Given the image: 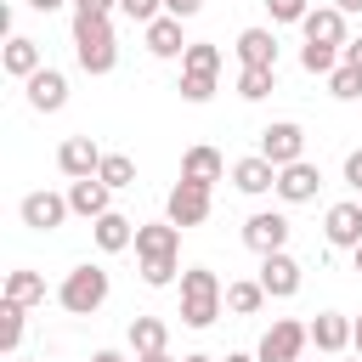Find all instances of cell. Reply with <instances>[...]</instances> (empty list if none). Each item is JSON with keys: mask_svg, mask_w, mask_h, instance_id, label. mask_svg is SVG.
Masks as SVG:
<instances>
[{"mask_svg": "<svg viewBox=\"0 0 362 362\" xmlns=\"http://www.w3.org/2000/svg\"><path fill=\"white\" fill-rule=\"evenodd\" d=\"M181 226L175 221H147L136 226V260H141V283L147 288H170L181 272Z\"/></svg>", "mask_w": 362, "mask_h": 362, "instance_id": "obj_1", "label": "cell"}, {"mask_svg": "<svg viewBox=\"0 0 362 362\" xmlns=\"http://www.w3.org/2000/svg\"><path fill=\"white\" fill-rule=\"evenodd\" d=\"M221 300H226V288H221V277L209 266H187L181 272V322L187 328H209L221 317Z\"/></svg>", "mask_w": 362, "mask_h": 362, "instance_id": "obj_2", "label": "cell"}, {"mask_svg": "<svg viewBox=\"0 0 362 362\" xmlns=\"http://www.w3.org/2000/svg\"><path fill=\"white\" fill-rule=\"evenodd\" d=\"M74 57L85 74H113V62H119L113 23L107 17H74Z\"/></svg>", "mask_w": 362, "mask_h": 362, "instance_id": "obj_3", "label": "cell"}, {"mask_svg": "<svg viewBox=\"0 0 362 362\" xmlns=\"http://www.w3.org/2000/svg\"><path fill=\"white\" fill-rule=\"evenodd\" d=\"M57 300H62V311H74V317H90V311H102L107 305V272L102 266H74L68 277H62V288H57Z\"/></svg>", "mask_w": 362, "mask_h": 362, "instance_id": "obj_4", "label": "cell"}, {"mask_svg": "<svg viewBox=\"0 0 362 362\" xmlns=\"http://www.w3.org/2000/svg\"><path fill=\"white\" fill-rule=\"evenodd\" d=\"M164 221H175L181 232H187V226H204V221H209V187L181 175V181L170 187V198H164Z\"/></svg>", "mask_w": 362, "mask_h": 362, "instance_id": "obj_5", "label": "cell"}, {"mask_svg": "<svg viewBox=\"0 0 362 362\" xmlns=\"http://www.w3.org/2000/svg\"><path fill=\"white\" fill-rule=\"evenodd\" d=\"M305 339H311V322H294V317H283V322H272L266 328V339H260V362H300V351H305Z\"/></svg>", "mask_w": 362, "mask_h": 362, "instance_id": "obj_6", "label": "cell"}, {"mask_svg": "<svg viewBox=\"0 0 362 362\" xmlns=\"http://www.w3.org/2000/svg\"><path fill=\"white\" fill-rule=\"evenodd\" d=\"M260 158H272L277 170H283V164H294V158H305V130H300L294 119L266 124V130H260Z\"/></svg>", "mask_w": 362, "mask_h": 362, "instance_id": "obj_7", "label": "cell"}, {"mask_svg": "<svg viewBox=\"0 0 362 362\" xmlns=\"http://www.w3.org/2000/svg\"><path fill=\"white\" fill-rule=\"evenodd\" d=\"M288 215H277V209H260V215H249L243 221V243L255 249V255H277L283 243H288Z\"/></svg>", "mask_w": 362, "mask_h": 362, "instance_id": "obj_8", "label": "cell"}, {"mask_svg": "<svg viewBox=\"0 0 362 362\" xmlns=\"http://www.w3.org/2000/svg\"><path fill=\"white\" fill-rule=\"evenodd\" d=\"M17 215H23V226H34V232H57L74 209H68V192H28Z\"/></svg>", "mask_w": 362, "mask_h": 362, "instance_id": "obj_9", "label": "cell"}, {"mask_svg": "<svg viewBox=\"0 0 362 362\" xmlns=\"http://www.w3.org/2000/svg\"><path fill=\"white\" fill-rule=\"evenodd\" d=\"M260 288H266L272 300H288V294H300V260H294L288 249H277V255H260Z\"/></svg>", "mask_w": 362, "mask_h": 362, "instance_id": "obj_10", "label": "cell"}, {"mask_svg": "<svg viewBox=\"0 0 362 362\" xmlns=\"http://www.w3.org/2000/svg\"><path fill=\"white\" fill-rule=\"evenodd\" d=\"M102 158H107V153H102L90 136H68V141L57 147V170H62L68 181H79V175H96V170H102Z\"/></svg>", "mask_w": 362, "mask_h": 362, "instance_id": "obj_11", "label": "cell"}, {"mask_svg": "<svg viewBox=\"0 0 362 362\" xmlns=\"http://www.w3.org/2000/svg\"><path fill=\"white\" fill-rule=\"evenodd\" d=\"M317 187H322V170L311 158H294V164L277 170V198L283 204H305V198H317Z\"/></svg>", "mask_w": 362, "mask_h": 362, "instance_id": "obj_12", "label": "cell"}, {"mask_svg": "<svg viewBox=\"0 0 362 362\" xmlns=\"http://www.w3.org/2000/svg\"><path fill=\"white\" fill-rule=\"evenodd\" d=\"M322 238H328L334 249H356V243H362V204H356V198L334 204V209L322 215Z\"/></svg>", "mask_w": 362, "mask_h": 362, "instance_id": "obj_13", "label": "cell"}, {"mask_svg": "<svg viewBox=\"0 0 362 362\" xmlns=\"http://www.w3.org/2000/svg\"><path fill=\"white\" fill-rule=\"evenodd\" d=\"M232 187H238V192H249V198L277 192V164H272V158H260V153H249V158H238V164H232Z\"/></svg>", "mask_w": 362, "mask_h": 362, "instance_id": "obj_14", "label": "cell"}, {"mask_svg": "<svg viewBox=\"0 0 362 362\" xmlns=\"http://www.w3.org/2000/svg\"><path fill=\"white\" fill-rule=\"evenodd\" d=\"M23 85H28V107H34V113H57V107L68 102V79H62L57 68H40V74H28Z\"/></svg>", "mask_w": 362, "mask_h": 362, "instance_id": "obj_15", "label": "cell"}, {"mask_svg": "<svg viewBox=\"0 0 362 362\" xmlns=\"http://www.w3.org/2000/svg\"><path fill=\"white\" fill-rule=\"evenodd\" d=\"M300 28H305L311 45H345V11L339 6H311Z\"/></svg>", "mask_w": 362, "mask_h": 362, "instance_id": "obj_16", "label": "cell"}, {"mask_svg": "<svg viewBox=\"0 0 362 362\" xmlns=\"http://www.w3.org/2000/svg\"><path fill=\"white\" fill-rule=\"evenodd\" d=\"M107 192H113V187H107L102 175H79V181L68 187V209L85 215V221H96V215H107Z\"/></svg>", "mask_w": 362, "mask_h": 362, "instance_id": "obj_17", "label": "cell"}, {"mask_svg": "<svg viewBox=\"0 0 362 362\" xmlns=\"http://www.w3.org/2000/svg\"><path fill=\"white\" fill-rule=\"evenodd\" d=\"M141 34H147V51H153V57H164V62H170V57H187V40H181V17H170V11H164V17H153Z\"/></svg>", "mask_w": 362, "mask_h": 362, "instance_id": "obj_18", "label": "cell"}, {"mask_svg": "<svg viewBox=\"0 0 362 362\" xmlns=\"http://www.w3.org/2000/svg\"><path fill=\"white\" fill-rule=\"evenodd\" d=\"M238 62L243 68H277V34L272 28H243L238 34Z\"/></svg>", "mask_w": 362, "mask_h": 362, "instance_id": "obj_19", "label": "cell"}, {"mask_svg": "<svg viewBox=\"0 0 362 362\" xmlns=\"http://www.w3.org/2000/svg\"><path fill=\"white\" fill-rule=\"evenodd\" d=\"M311 345H317L322 356H339V351L351 345V317H339V311H317V322H311Z\"/></svg>", "mask_w": 362, "mask_h": 362, "instance_id": "obj_20", "label": "cell"}, {"mask_svg": "<svg viewBox=\"0 0 362 362\" xmlns=\"http://www.w3.org/2000/svg\"><path fill=\"white\" fill-rule=\"evenodd\" d=\"M90 232H96V249H107V255H119V249H130V243H136V221H124L119 209L96 215V221H90Z\"/></svg>", "mask_w": 362, "mask_h": 362, "instance_id": "obj_21", "label": "cell"}, {"mask_svg": "<svg viewBox=\"0 0 362 362\" xmlns=\"http://www.w3.org/2000/svg\"><path fill=\"white\" fill-rule=\"evenodd\" d=\"M0 62H6V74H11V79H28V74H40V68H45V62H40V45H34V40H23V34H11V40H6Z\"/></svg>", "mask_w": 362, "mask_h": 362, "instance_id": "obj_22", "label": "cell"}, {"mask_svg": "<svg viewBox=\"0 0 362 362\" xmlns=\"http://www.w3.org/2000/svg\"><path fill=\"white\" fill-rule=\"evenodd\" d=\"M181 175H187V181H204V187H215V181L226 175V158H221L215 147H187V158H181Z\"/></svg>", "mask_w": 362, "mask_h": 362, "instance_id": "obj_23", "label": "cell"}, {"mask_svg": "<svg viewBox=\"0 0 362 362\" xmlns=\"http://www.w3.org/2000/svg\"><path fill=\"white\" fill-rule=\"evenodd\" d=\"M170 345V328L158 322V317H130V351L136 356H153V351H164Z\"/></svg>", "mask_w": 362, "mask_h": 362, "instance_id": "obj_24", "label": "cell"}, {"mask_svg": "<svg viewBox=\"0 0 362 362\" xmlns=\"http://www.w3.org/2000/svg\"><path fill=\"white\" fill-rule=\"evenodd\" d=\"M6 300H17V305H40V300H45V277L28 272V266H17V272L6 277Z\"/></svg>", "mask_w": 362, "mask_h": 362, "instance_id": "obj_25", "label": "cell"}, {"mask_svg": "<svg viewBox=\"0 0 362 362\" xmlns=\"http://www.w3.org/2000/svg\"><path fill=\"white\" fill-rule=\"evenodd\" d=\"M181 74H221V45H209V40H192L187 45V57H181Z\"/></svg>", "mask_w": 362, "mask_h": 362, "instance_id": "obj_26", "label": "cell"}, {"mask_svg": "<svg viewBox=\"0 0 362 362\" xmlns=\"http://www.w3.org/2000/svg\"><path fill=\"white\" fill-rule=\"evenodd\" d=\"M277 90V68H243L238 74V96L243 102H260V96H272Z\"/></svg>", "mask_w": 362, "mask_h": 362, "instance_id": "obj_27", "label": "cell"}, {"mask_svg": "<svg viewBox=\"0 0 362 362\" xmlns=\"http://www.w3.org/2000/svg\"><path fill=\"white\" fill-rule=\"evenodd\" d=\"M339 62H345V57H339V45H311V40L300 45V68H305V74H334Z\"/></svg>", "mask_w": 362, "mask_h": 362, "instance_id": "obj_28", "label": "cell"}, {"mask_svg": "<svg viewBox=\"0 0 362 362\" xmlns=\"http://www.w3.org/2000/svg\"><path fill=\"white\" fill-rule=\"evenodd\" d=\"M260 300H266V288H260V283H226V311L255 317V311H260Z\"/></svg>", "mask_w": 362, "mask_h": 362, "instance_id": "obj_29", "label": "cell"}, {"mask_svg": "<svg viewBox=\"0 0 362 362\" xmlns=\"http://www.w3.org/2000/svg\"><path fill=\"white\" fill-rule=\"evenodd\" d=\"M23 311L28 305H17V300H0V345L17 356V345H23Z\"/></svg>", "mask_w": 362, "mask_h": 362, "instance_id": "obj_30", "label": "cell"}, {"mask_svg": "<svg viewBox=\"0 0 362 362\" xmlns=\"http://www.w3.org/2000/svg\"><path fill=\"white\" fill-rule=\"evenodd\" d=\"M96 175H102V181H107V187H113V192H119V187H136V164H130V158H124V153H107V158H102V170H96Z\"/></svg>", "mask_w": 362, "mask_h": 362, "instance_id": "obj_31", "label": "cell"}, {"mask_svg": "<svg viewBox=\"0 0 362 362\" xmlns=\"http://www.w3.org/2000/svg\"><path fill=\"white\" fill-rule=\"evenodd\" d=\"M328 90H334L339 102H356V96H362V68H351V62H339V68L328 74Z\"/></svg>", "mask_w": 362, "mask_h": 362, "instance_id": "obj_32", "label": "cell"}, {"mask_svg": "<svg viewBox=\"0 0 362 362\" xmlns=\"http://www.w3.org/2000/svg\"><path fill=\"white\" fill-rule=\"evenodd\" d=\"M175 90H181V102H209V96H215V79H209V74H181Z\"/></svg>", "mask_w": 362, "mask_h": 362, "instance_id": "obj_33", "label": "cell"}, {"mask_svg": "<svg viewBox=\"0 0 362 362\" xmlns=\"http://www.w3.org/2000/svg\"><path fill=\"white\" fill-rule=\"evenodd\" d=\"M266 11H272V23H305L311 0H266Z\"/></svg>", "mask_w": 362, "mask_h": 362, "instance_id": "obj_34", "label": "cell"}, {"mask_svg": "<svg viewBox=\"0 0 362 362\" xmlns=\"http://www.w3.org/2000/svg\"><path fill=\"white\" fill-rule=\"evenodd\" d=\"M119 11H124L130 23H141V28H147L153 17H164V0H119Z\"/></svg>", "mask_w": 362, "mask_h": 362, "instance_id": "obj_35", "label": "cell"}, {"mask_svg": "<svg viewBox=\"0 0 362 362\" xmlns=\"http://www.w3.org/2000/svg\"><path fill=\"white\" fill-rule=\"evenodd\" d=\"M119 0H74V17H107Z\"/></svg>", "mask_w": 362, "mask_h": 362, "instance_id": "obj_36", "label": "cell"}, {"mask_svg": "<svg viewBox=\"0 0 362 362\" xmlns=\"http://www.w3.org/2000/svg\"><path fill=\"white\" fill-rule=\"evenodd\" d=\"M164 11L187 23V17H198V11H204V0H164Z\"/></svg>", "mask_w": 362, "mask_h": 362, "instance_id": "obj_37", "label": "cell"}, {"mask_svg": "<svg viewBox=\"0 0 362 362\" xmlns=\"http://www.w3.org/2000/svg\"><path fill=\"white\" fill-rule=\"evenodd\" d=\"M345 181H351V187H356V192H362V147H356V153H351V158H345Z\"/></svg>", "mask_w": 362, "mask_h": 362, "instance_id": "obj_38", "label": "cell"}, {"mask_svg": "<svg viewBox=\"0 0 362 362\" xmlns=\"http://www.w3.org/2000/svg\"><path fill=\"white\" fill-rule=\"evenodd\" d=\"M339 57H345V62H351V68H362V40H351V45H345V51H339Z\"/></svg>", "mask_w": 362, "mask_h": 362, "instance_id": "obj_39", "label": "cell"}, {"mask_svg": "<svg viewBox=\"0 0 362 362\" xmlns=\"http://www.w3.org/2000/svg\"><path fill=\"white\" fill-rule=\"evenodd\" d=\"M351 345H356V356H362V317L351 322Z\"/></svg>", "mask_w": 362, "mask_h": 362, "instance_id": "obj_40", "label": "cell"}, {"mask_svg": "<svg viewBox=\"0 0 362 362\" xmlns=\"http://www.w3.org/2000/svg\"><path fill=\"white\" fill-rule=\"evenodd\" d=\"M334 6H339L345 17H351V11H362V0H334Z\"/></svg>", "mask_w": 362, "mask_h": 362, "instance_id": "obj_41", "label": "cell"}, {"mask_svg": "<svg viewBox=\"0 0 362 362\" xmlns=\"http://www.w3.org/2000/svg\"><path fill=\"white\" fill-rule=\"evenodd\" d=\"M90 362H124V356H119V351H96Z\"/></svg>", "mask_w": 362, "mask_h": 362, "instance_id": "obj_42", "label": "cell"}, {"mask_svg": "<svg viewBox=\"0 0 362 362\" xmlns=\"http://www.w3.org/2000/svg\"><path fill=\"white\" fill-rule=\"evenodd\" d=\"M28 6H34V11H57L62 0H28Z\"/></svg>", "mask_w": 362, "mask_h": 362, "instance_id": "obj_43", "label": "cell"}, {"mask_svg": "<svg viewBox=\"0 0 362 362\" xmlns=\"http://www.w3.org/2000/svg\"><path fill=\"white\" fill-rule=\"evenodd\" d=\"M136 362H170V356H164V351H153V356H136Z\"/></svg>", "mask_w": 362, "mask_h": 362, "instance_id": "obj_44", "label": "cell"}, {"mask_svg": "<svg viewBox=\"0 0 362 362\" xmlns=\"http://www.w3.org/2000/svg\"><path fill=\"white\" fill-rule=\"evenodd\" d=\"M351 260H356V272H362V243H356V249H351Z\"/></svg>", "mask_w": 362, "mask_h": 362, "instance_id": "obj_45", "label": "cell"}, {"mask_svg": "<svg viewBox=\"0 0 362 362\" xmlns=\"http://www.w3.org/2000/svg\"><path fill=\"white\" fill-rule=\"evenodd\" d=\"M181 362H215V356H181Z\"/></svg>", "mask_w": 362, "mask_h": 362, "instance_id": "obj_46", "label": "cell"}, {"mask_svg": "<svg viewBox=\"0 0 362 362\" xmlns=\"http://www.w3.org/2000/svg\"><path fill=\"white\" fill-rule=\"evenodd\" d=\"M226 362H260V356H226Z\"/></svg>", "mask_w": 362, "mask_h": 362, "instance_id": "obj_47", "label": "cell"}, {"mask_svg": "<svg viewBox=\"0 0 362 362\" xmlns=\"http://www.w3.org/2000/svg\"><path fill=\"white\" fill-rule=\"evenodd\" d=\"M356 362H362V356H356Z\"/></svg>", "mask_w": 362, "mask_h": 362, "instance_id": "obj_48", "label": "cell"}]
</instances>
